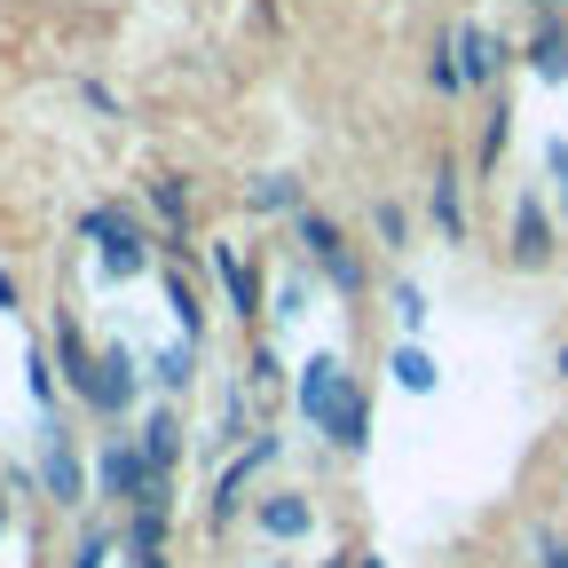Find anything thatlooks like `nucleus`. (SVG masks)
Returning a JSON list of instances; mask_svg holds the SVG:
<instances>
[{
    "instance_id": "1",
    "label": "nucleus",
    "mask_w": 568,
    "mask_h": 568,
    "mask_svg": "<svg viewBox=\"0 0 568 568\" xmlns=\"http://www.w3.org/2000/svg\"><path fill=\"white\" fill-rule=\"evenodd\" d=\"M301 410H308L316 435H332L339 450H364L372 443V403H364V387L339 372V355H308V364H301Z\"/></svg>"
},
{
    "instance_id": "2",
    "label": "nucleus",
    "mask_w": 568,
    "mask_h": 568,
    "mask_svg": "<svg viewBox=\"0 0 568 568\" xmlns=\"http://www.w3.org/2000/svg\"><path fill=\"white\" fill-rule=\"evenodd\" d=\"M88 237H95V261H103V276H142L151 268V245H142V230L126 222V213H111V205H95L88 213Z\"/></svg>"
},
{
    "instance_id": "3",
    "label": "nucleus",
    "mask_w": 568,
    "mask_h": 568,
    "mask_svg": "<svg viewBox=\"0 0 568 568\" xmlns=\"http://www.w3.org/2000/svg\"><path fill=\"white\" fill-rule=\"evenodd\" d=\"M103 489H111V506H159V474H151V458H142V443H111L103 450Z\"/></svg>"
},
{
    "instance_id": "4",
    "label": "nucleus",
    "mask_w": 568,
    "mask_h": 568,
    "mask_svg": "<svg viewBox=\"0 0 568 568\" xmlns=\"http://www.w3.org/2000/svg\"><path fill=\"white\" fill-rule=\"evenodd\" d=\"M301 245L324 261V276L339 284V293H355V284H364V268H355V253H347V237L324 222V213H308V205H301Z\"/></svg>"
},
{
    "instance_id": "5",
    "label": "nucleus",
    "mask_w": 568,
    "mask_h": 568,
    "mask_svg": "<svg viewBox=\"0 0 568 568\" xmlns=\"http://www.w3.org/2000/svg\"><path fill=\"white\" fill-rule=\"evenodd\" d=\"M40 474H48V497H55V506H80V450H71V435H63V426H48V450H40Z\"/></svg>"
},
{
    "instance_id": "6",
    "label": "nucleus",
    "mask_w": 568,
    "mask_h": 568,
    "mask_svg": "<svg viewBox=\"0 0 568 568\" xmlns=\"http://www.w3.org/2000/svg\"><path fill=\"white\" fill-rule=\"evenodd\" d=\"M55 355H63V379L80 387L88 403H95V379H103V355H88V339H80V324L71 316H55Z\"/></svg>"
},
{
    "instance_id": "7",
    "label": "nucleus",
    "mask_w": 568,
    "mask_h": 568,
    "mask_svg": "<svg viewBox=\"0 0 568 568\" xmlns=\"http://www.w3.org/2000/svg\"><path fill=\"white\" fill-rule=\"evenodd\" d=\"M174 450H182V418L151 410V426H142V458H151V474H159V506H166V481H174Z\"/></svg>"
},
{
    "instance_id": "8",
    "label": "nucleus",
    "mask_w": 568,
    "mask_h": 568,
    "mask_svg": "<svg viewBox=\"0 0 568 568\" xmlns=\"http://www.w3.org/2000/svg\"><path fill=\"white\" fill-rule=\"evenodd\" d=\"M253 521H261V537H276V545H293V537H308V529H316L308 497H261Z\"/></svg>"
},
{
    "instance_id": "9",
    "label": "nucleus",
    "mask_w": 568,
    "mask_h": 568,
    "mask_svg": "<svg viewBox=\"0 0 568 568\" xmlns=\"http://www.w3.org/2000/svg\"><path fill=\"white\" fill-rule=\"evenodd\" d=\"M514 261H521V268H545V261H552V230H545V205H537V197L514 205Z\"/></svg>"
},
{
    "instance_id": "10",
    "label": "nucleus",
    "mask_w": 568,
    "mask_h": 568,
    "mask_svg": "<svg viewBox=\"0 0 568 568\" xmlns=\"http://www.w3.org/2000/svg\"><path fill=\"white\" fill-rule=\"evenodd\" d=\"M134 403V347H103V379H95V410H126Z\"/></svg>"
},
{
    "instance_id": "11",
    "label": "nucleus",
    "mask_w": 568,
    "mask_h": 568,
    "mask_svg": "<svg viewBox=\"0 0 568 568\" xmlns=\"http://www.w3.org/2000/svg\"><path fill=\"white\" fill-rule=\"evenodd\" d=\"M213 276H222V293H230V308H237V316H253V308H261V276H253V261H237L230 245H213Z\"/></svg>"
},
{
    "instance_id": "12",
    "label": "nucleus",
    "mask_w": 568,
    "mask_h": 568,
    "mask_svg": "<svg viewBox=\"0 0 568 568\" xmlns=\"http://www.w3.org/2000/svg\"><path fill=\"white\" fill-rule=\"evenodd\" d=\"M268 458H276V443L261 435V443H253V450H245V458H237V466L222 474V497H213V521H230V514H237V497H245V481H253V474H261Z\"/></svg>"
},
{
    "instance_id": "13",
    "label": "nucleus",
    "mask_w": 568,
    "mask_h": 568,
    "mask_svg": "<svg viewBox=\"0 0 568 568\" xmlns=\"http://www.w3.org/2000/svg\"><path fill=\"white\" fill-rule=\"evenodd\" d=\"M458 63H466V88H481V80H497V63H506V48H497L481 24H466L458 32Z\"/></svg>"
},
{
    "instance_id": "14",
    "label": "nucleus",
    "mask_w": 568,
    "mask_h": 568,
    "mask_svg": "<svg viewBox=\"0 0 568 568\" xmlns=\"http://www.w3.org/2000/svg\"><path fill=\"white\" fill-rule=\"evenodd\" d=\"M529 71H537V80H568V24H545L529 40Z\"/></svg>"
},
{
    "instance_id": "15",
    "label": "nucleus",
    "mask_w": 568,
    "mask_h": 568,
    "mask_svg": "<svg viewBox=\"0 0 568 568\" xmlns=\"http://www.w3.org/2000/svg\"><path fill=\"white\" fill-rule=\"evenodd\" d=\"M435 230L458 245L466 237V205H458V166H435Z\"/></svg>"
},
{
    "instance_id": "16",
    "label": "nucleus",
    "mask_w": 568,
    "mask_h": 568,
    "mask_svg": "<svg viewBox=\"0 0 568 568\" xmlns=\"http://www.w3.org/2000/svg\"><path fill=\"white\" fill-rule=\"evenodd\" d=\"M395 379H403L410 395H435L443 372H435V355H426V347H395Z\"/></svg>"
},
{
    "instance_id": "17",
    "label": "nucleus",
    "mask_w": 568,
    "mask_h": 568,
    "mask_svg": "<svg viewBox=\"0 0 568 568\" xmlns=\"http://www.w3.org/2000/svg\"><path fill=\"white\" fill-rule=\"evenodd\" d=\"M151 205H159V222L174 230L166 245H182V213H190V197H182V182H174V174H159V182H151Z\"/></svg>"
},
{
    "instance_id": "18",
    "label": "nucleus",
    "mask_w": 568,
    "mask_h": 568,
    "mask_svg": "<svg viewBox=\"0 0 568 568\" xmlns=\"http://www.w3.org/2000/svg\"><path fill=\"white\" fill-rule=\"evenodd\" d=\"M426 80H435L443 95H458V88H466V63H458V40H443L435 55H426Z\"/></svg>"
},
{
    "instance_id": "19",
    "label": "nucleus",
    "mask_w": 568,
    "mask_h": 568,
    "mask_svg": "<svg viewBox=\"0 0 568 568\" xmlns=\"http://www.w3.org/2000/svg\"><path fill=\"white\" fill-rule=\"evenodd\" d=\"M126 537H134V560L159 552V545H166V506H134V529H126Z\"/></svg>"
},
{
    "instance_id": "20",
    "label": "nucleus",
    "mask_w": 568,
    "mask_h": 568,
    "mask_svg": "<svg viewBox=\"0 0 568 568\" xmlns=\"http://www.w3.org/2000/svg\"><path fill=\"white\" fill-rule=\"evenodd\" d=\"M166 308L182 316V339H197V293H190V276H182V268L166 276Z\"/></svg>"
},
{
    "instance_id": "21",
    "label": "nucleus",
    "mask_w": 568,
    "mask_h": 568,
    "mask_svg": "<svg viewBox=\"0 0 568 568\" xmlns=\"http://www.w3.org/2000/svg\"><path fill=\"white\" fill-rule=\"evenodd\" d=\"M253 205H268V213H276V205H301V182H293V174H261V182H253Z\"/></svg>"
},
{
    "instance_id": "22",
    "label": "nucleus",
    "mask_w": 568,
    "mask_h": 568,
    "mask_svg": "<svg viewBox=\"0 0 568 568\" xmlns=\"http://www.w3.org/2000/svg\"><path fill=\"white\" fill-rule=\"evenodd\" d=\"M151 379H159V387H190V339L159 355V364H151Z\"/></svg>"
},
{
    "instance_id": "23",
    "label": "nucleus",
    "mask_w": 568,
    "mask_h": 568,
    "mask_svg": "<svg viewBox=\"0 0 568 568\" xmlns=\"http://www.w3.org/2000/svg\"><path fill=\"white\" fill-rule=\"evenodd\" d=\"M395 316H403V332L426 324V293H418V284H395Z\"/></svg>"
},
{
    "instance_id": "24",
    "label": "nucleus",
    "mask_w": 568,
    "mask_h": 568,
    "mask_svg": "<svg viewBox=\"0 0 568 568\" xmlns=\"http://www.w3.org/2000/svg\"><path fill=\"white\" fill-rule=\"evenodd\" d=\"M372 222H379V237H387V245H403V205H395V197H379Z\"/></svg>"
},
{
    "instance_id": "25",
    "label": "nucleus",
    "mask_w": 568,
    "mask_h": 568,
    "mask_svg": "<svg viewBox=\"0 0 568 568\" xmlns=\"http://www.w3.org/2000/svg\"><path fill=\"white\" fill-rule=\"evenodd\" d=\"M497 151H506V111H497V119L481 126V166H497Z\"/></svg>"
},
{
    "instance_id": "26",
    "label": "nucleus",
    "mask_w": 568,
    "mask_h": 568,
    "mask_svg": "<svg viewBox=\"0 0 568 568\" xmlns=\"http://www.w3.org/2000/svg\"><path fill=\"white\" fill-rule=\"evenodd\" d=\"M545 166L560 174V205H568V142H552V151H545Z\"/></svg>"
},
{
    "instance_id": "27",
    "label": "nucleus",
    "mask_w": 568,
    "mask_h": 568,
    "mask_svg": "<svg viewBox=\"0 0 568 568\" xmlns=\"http://www.w3.org/2000/svg\"><path fill=\"white\" fill-rule=\"evenodd\" d=\"M0 308H17V276L9 268H0Z\"/></svg>"
},
{
    "instance_id": "28",
    "label": "nucleus",
    "mask_w": 568,
    "mask_h": 568,
    "mask_svg": "<svg viewBox=\"0 0 568 568\" xmlns=\"http://www.w3.org/2000/svg\"><path fill=\"white\" fill-rule=\"evenodd\" d=\"M355 568H387V560H364V552H355Z\"/></svg>"
},
{
    "instance_id": "29",
    "label": "nucleus",
    "mask_w": 568,
    "mask_h": 568,
    "mask_svg": "<svg viewBox=\"0 0 568 568\" xmlns=\"http://www.w3.org/2000/svg\"><path fill=\"white\" fill-rule=\"evenodd\" d=\"M545 568H568V552H552V560H545Z\"/></svg>"
},
{
    "instance_id": "30",
    "label": "nucleus",
    "mask_w": 568,
    "mask_h": 568,
    "mask_svg": "<svg viewBox=\"0 0 568 568\" xmlns=\"http://www.w3.org/2000/svg\"><path fill=\"white\" fill-rule=\"evenodd\" d=\"M529 9H560V0H529Z\"/></svg>"
},
{
    "instance_id": "31",
    "label": "nucleus",
    "mask_w": 568,
    "mask_h": 568,
    "mask_svg": "<svg viewBox=\"0 0 568 568\" xmlns=\"http://www.w3.org/2000/svg\"><path fill=\"white\" fill-rule=\"evenodd\" d=\"M560 379H568V347H560Z\"/></svg>"
},
{
    "instance_id": "32",
    "label": "nucleus",
    "mask_w": 568,
    "mask_h": 568,
    "mask_svg": "<svg viewBox=\"0 0 568 568\" xmlns=\"http://www.w3.org/2000/svg\"><path fill=\"white\" fill-rule=\"evenodd\" d=\"M261 568H284V560H261Z\"/></svg>"
},
{
    "instance_id": "33",
    "label": "nucleus",
    "mask_w": 568,
    "mask_h": 568,
    "mask_svg": "<svg viewBox=\"0 0 568 568\" xmlns=\"http://www.w3.org/2000/svg\"><path fill=\"white\" fill-rule=\"evenodd\" d=\"M332 568H339V560H332Z\"/></svg>"
}]
</instances>
